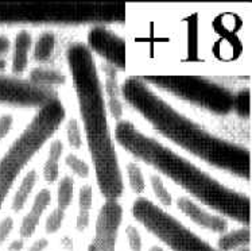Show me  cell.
<instances>
[{
	"mask_svg": "<svg viewBox=\"0 0 252 251\" xmlns=\"http://www.w3.org/2000/svg\"><path fill=\"white\" fill-rule=\"evenodd\" d=\"M124 100L165 138L217 169L248 179L250 150L212 134L157 95L147 82L129 77L120 88Z\"/></svg>",
	"mask_w": 252,
	"mask_h": 251,
	"instance_id": "obj_1",
	"label": "cell"
},
{
	"mask_svg": "<svg viewBox=\"0 0 252 251\" xmlns=\"http://www.w3.org/2000/svg\"><path fill=\"white\" fill-rule=\"evenodd\" d=\"M115 138L126 151L174 181L202 204L231 217L232 220L250 226L251 201L244 193L231 189L213 179L197 165L166 147L157 139L147 137L128 120L118 122Z\"/></svg>",
	"mask_w": 252,
	"mask_h": 251,
	"instance_id": "obj_2",
	"label": "cell"
},
{
	"mask_svg": "<svg viewBox=\"0 0 252 251\" xmlns=\"http://www.w3.org/2000/svg\"><path fill=\"white\" fill-rule=\"evenodd\" d=\"M66 60L98 188L107 200H118L124 190L123 176L109 130L103 85L92 51L85 43L74 42L67 47Z\"/></svg>",
	"mask_w": 252,
	"mask_h": 251,
	"instance_id": "obj_3",
	"label": "cell"
},
{
	"mask_svg": "<svg viewBox=\"0 0 252 251\" xmlns=\"http://www.w3.org/2000/svg\"><path fill=\"white\" fill-rule=\"evenodd\" d=\"M127 18L124 4H89V3H32L0 4V25L80 26L93 23H123Z\"/></svg>",
	"mask_w": 252,
	"mask_h": 251,
	"instance_id": "obj_4",
	"label": "cell"
},
{
	"mask_svg": "<svg viewBox=\"0 0 252 251\" xmlns=\"http://www.w3.org/2000/svg\"><path fill=\"white\" fill-rule=\"evenodd\" d=\"M65 107L60 99L38 108L35 116L5 151L0 159V210L22 170L54 135L65 120Z\"/></svg>",
	"mask_w": 252,
	"mask_h": 251,
	"instance_id": "obj_5",
	"label": "cell"
},
{
	"mask_svg": "<svg viewBox=\"0 0 252 251\" xmlns=\"http://www.w3.org/2000/svg\"><path fill=\"white\" fill-rule=\"evenodd\" d=\"M142 80L212 113L226 115L233 109L232 93L204 77L150 76Z\"/></svg>",
	"mask_w": 252,
	"mask_h": 251,
	"instance_id": "obj_6",
	"label": "cell"
},
{
	"mask_svg": "<svg viewBox=\"0 0 252 251\" xmlns=\"http://www.w3.org/2000/svg\"><path fill=\"white\" fill-rule=\"evenodd\" d=\"M132 215L146 230L173 251H219L177 220L174 216L144 197L135 200Z\"/></svg>",
	"mask_w": 252,
	"mask_h": 251,
	"instance_id": "obj_7",
	"label": "cell"
},
{
	"mask_svg": "<svg viewBox=\"0 0 252 251\" xmlns=\"http://www.w3.org/2000/svg\"><path fill=\"white\" fill-rule=\"evenodd\" d=\"M54 99H58L54 88L36 87L29 80L0 74V104L41 108Z\"/></svg>",
	"mask_w": 252,
	"mask_h": 251,
	"instance_id": "obj_8",
	"label": "cell"
},
{
	"mask_svg": "<svg viewBox=\"0 0 252 251\" xmlns=\"http://www.w3.org/2000/svg\"><path fill=\"white\" fill-rule=\"evenodd\" d=\"M123 220V207L118 200H107L100 210L94 236L88 251H115L119 227Z\"/></svg>",
	"mask_w": 252,
	"mask_h": 251,
	"instance_id": "obj_9",
	"label": "cell"
},
{
	"mask_svg": "<svg viewBox=\"0 0 252 251\" xmlns=\"http://www.w3.org/2000/svg\"><path fill=\"white\" fill-rule=\"evenodd\" d=\"M87 46L91 51L103 57L109 67L120 71L126 69V41L105 26H94L89 30Z\"/></svg>",
	"mask_w": 252,
	"mask_h": 251,
	"instance_id": "obj_10",
	"label": "cell"
},
{
	"mask_svg": "<svg viewBox=\"0 0 252 251\" xmlns=\"http://www.w3.org/2000/svg\"><path fill=\"white\" fill-rule=\"evenodd\" d=\"M177 207L191 221H194L196 224L204 227V228L212 231V232L225 234L226 230H228V223H226L225 219L202 210L200 205H197L196 203L189 200L188 197H180L178 201H177Z\"/></svg>",
	"mask_w": 252,
	"mask_h": 251,
	"instance_id": "obj_11",
	"label": "cell"
},
{
	"mask_svg": "<svg viewBox=\"0 0 252 251\" xmlns=\"http://www.w3.org/2000/svg\"><path fill=\"white\" fill-rule=\"evenodd\" d=\"M50 201H52V193H50V190L42 189L35 196L31 210L29 211V214L22 220L21 230H19V234H21L22 238L27 239V238H31V236L34 235L36 227H38L39 221H41L42 214L49 207Z\"/></svg>",
	"mask_w": 252,
	"mask_h": 251,
	"instance_id": "obj_12",
	"label": "cell"
},
{
	"mask_svg": "<svg viewBox=\"0 0 252 251\" xmlns=\"http://www.w3.org/2000/svg\"><path fill=\"white\" fill-rule=\"evenodd\" d=\"M32 47V38L29 31H19L14 42V51H12V64L11 71L14 76H19L26 71L29 65V53Z\"/></svg>",
	"mask_w": 252,
	"mask_h": 251,
	"instance_id": "obj_13",
	"label": "cell"
},
{
	"mask_svg": "<svg viewBox=\"0 0 252 251\" xmlns=\"http://www.w3.org/2000/svg\"><path fill=\"white\" fill-rule=\"evenodd\" d=\"M107 78H105V91L108 93L109 112L115 120L120 122L123 116V104L120 100V87L116 81V69L112 67H105Z\"/></svg>",
	"mask_w": 252,
	"mask_h": 251,
	"instance_id": "obj_14",
	"label": "cell"
},
{
	"mask_svg": "<svg viewBox=\"0 0 252 251\" xmlns=\"http://www.w3.org/2000/svg\"><path fill=\"white\" fill-rule=\"evenodd\" d=\"M29 81L36 87L54 88L57 85H62L66 81V78L60 71L47 69V68H35L30 72Z\"/></svg>",
	"mask_w": 252,
	"mask_h": 251,
	"instance_id": "obj_15",
	"label": "cell"
},
{
	"mask_svg": "<svg viewBox=\"0 0 252 251\" xmlns=\"http://www.w3.org/2000/svg\"><path fill=\"white\" fill-rule=\"evenodd\" d=\"M251 241V231L250 228H240V230L225 232L219 239V249L221 251H233L240 247L247 246Z\"/></svg>",
	"mask_w": 252,
	"mask_h": 251,
	"instance_id": "obj_16",
	"label": "cell"
},
{
	"mask_svg": "<svg viewBox=\"0 0 252 251\" xmlns=\"http://www.w3.org/2000/svg\"><path fill=\"white\" fill-rule=\"evenodd\" d=\"M63 146L60 139H56L50 144L49 157L46 159V164L43 166V179L47 182H54L60 175V158H61Z\"/></svg>",
	"mask_w": 252,
	"mask_h": 251,
	"instance_id": "obj_17",
	"label": "cell"
},
{
	"mask_svg": "<svg viewBox=\"0 0 252 251\" xmlns=\"http://www.w3.org/2000/svg\"><path fill=\"white\" fill-rule=\"evenodd\" d=\"M93 201V190L91 185H84L80 195H78V205H80V211H78V216L76 219V227L78 231H84L89 226V214H91V208H92Z\"/></svg>",
	"mask_w": 252,
	"mask_h": 251,
	"instance_id": "obj_18",
	"label": "cell"
},
{
	"mask_svg": "<svg viewBox=\"0 0 252 251\" xmlns=\"http://www.w3.org/2000/svg\"><path fill=\"white\" fill-rule=\"evenodd\" d=\"M35 182L36 172L35 170H30V172L25 176V179H22L21 185H19V188H18L15 196H14L12 205H11L14 212H21V211L25 208V205H26L27 200H29V197H30L31 192H32L34 186H35Z\"/></svg>",
	"mask_w": 252,
	"mask_h": 251,
	"instance_id": "obj_19",
	"label": "cell"
},
{
	"mask_svg": "<svg viewBox=\"0 0 252 251\" xmlns=\"http://www.w3.org/2000/svg\"><path fill=\"white\" fill-rule=\"evenodd\" d=\"M57 36L52 31H46L39 36L34 46V60L38 62H47L56 50Z\"/></svg>",
	"mask_w": 252,
	"mask_h": 251,
	"instance_id": "obj_20",
	"label": "cell"
},
{
	"mask_svg": "<svg viewBox=\"0 0 252 251\" xmlns=\"http://www.w3.org/2000/svg\"><path fill=\"white\" fill-rule=\"evenodd\" d=\"M73 190H74V184L70 177H63L60 181L58 186V208L65 211L70 205L73 200Z\"/></svg>",
	"mask_w": 252,
	"mask_h": 251,
	"instance_id": "obj_21",
	"label": "cell"
},
{
	"mask_svg": "<svg viewBox=\"0 0 252 251\" xmlns=\"http://www.w3.org/2000/svg\"><path fill=\"white\" fill-rule=\"evenodd\" d=\"M127 176H128L131 189L134 190L135 193H138V195L143 193L146 184H144L143 173H142V169H140L139 166L134 164V162L127 165Z\"/></svg>",
	"mask_w": 252,
	"mask_h": 251,
	"instance_id": "obj_22",
	"label": "cell"
},
{
	"mask_svg": "<svg viewBox=\"0 0 252 251\" xmlns=\"http://www.w3.org/2000/svg\"><path fill=\"white\" fill-rule=\"evenodd\" d=\"M150 181H151V186H153V190H154L157 199L162 203V205L170 207V205L173 204V197L170 195L169 190L166 189L165 184H163V181H162L159 176H151Z\"/></svg>",
	"mask_w": 252,
	"mask_h": 251,
	"instance_id": "obj_23",
	"label": "cell"
},
{
	"mask_svg": "<svg viewBox=\"0 0 252 251\" xmlns=\"http://www.w3.org/2000/svg\"><path fill=\"white\" fill-rule=\"evenodd\" d=\"M250 91L248 89H242L233 98V109H236L239 116L242 118H247L250 116Z\"/></svg>",
	"mask_w": 252,
	"mask_h": 251,
	"instance_id": "obj_24",
	"label": "cell"
},
{
	"mask_svg": "<svg viewBox=\"0 0 252 251\" xmlns=\"http://www.w3.org/2000/svg\"><path fill=\"white\" fill-rule=\"evenodd\" d=\"M66 137L69 141V144L74 149H80L83 144V138H81V131L78 127V123L76 119H70L66 124Z\"/></svg>",
	"mask_w": 252,
	"mask_h": 251,
	"instance_id": "obj_25",
	"label": "cell"
},
{
	"mask_svg": "<svg viewBox=\"0 0 252 251\" xmlns=\"http://www.w3.org/2000/svg\"><path fill=\"white\" fill-rule=\"evenodd\" d=\"M66 164L67 166L70 168V169L78 176V177H81V179H87L88 176H89V166L85 161L83 159H80L77 155H74V154H69L66 157Z\"/></svg>",
	"mask_w": 252,
	"mask_h": 251,
	"instance_id": "obj_26",
	"label": "cell"
},
{
	"mask_svg": "<svg viewBox=\"0 0 252 251\" xmlns=\"http://www.w3.org/2000/svg\"><path fill=\"white\" fill-rule=\"evenodd\" d=\"M65 219V211L56 208L52 214L49 215L46 220V232L47 234H56L60 230Z\"/></svg>",
	"mask_w": 252,
	"mask_h": 251,
	"instance_id": "obj_27",
	"label": "cell"
},
{
	"mask_svg": "<svg viewBox=\"0 0 252 251\" xmlns=\"http://www.w3.org/2000/svg\"><path fill=\"white\" fill-rule=\"evenodd\" d=\"M126 236L131 251H142V238H140L139 231L134 226H128L126 228Z\"/></svg>",
	"mask_w": 252,
	"mask_h": 251,
	"instance_id": "obj_28",
	"label": "cell"
},
{
	"mask_svg": "<svg viewBox=\"0 0 252 251\" xmlns=\"http://www.w3.org/2000/svg\"><path fill=\"white\" fill-rule=\"evenodd\" d=\"M14 126V118L10 113H5L0 116V141L4 139L10 134L11 128Z\"/></svg>",
	"mask_w": 252,
	"mask_h": 251,
	"instance_id": "obj_29",
	"label": "cell"
},
{
	"mask_svg": "<svg viewBox=\"0 0 252 251\" xmlns=\"http://www.w3.org/2000/svg\"><path fill=\"white\" fill-rule=\"evenodd\" d=\"M12 228H14V219L10 217V216H7L0 221V245L7 241V238L10 236Z\"/></svg>",
	"mask_w": 252,
	"mask_h": 251,
	"instance_id": "obj_30",
	"label": "cell"
},
{
	"mask_svg": "<svg viewBox=\"0 0 252 251\" xmlns=\"http://www.w3.org/2000/svg\"><path fill=\"white\" fill-rule=\"evenodd\" d=\"M11 50V41L8 36H0V57H4Z\"/></svg>",
	"mask_w": 252,
	"mask_h": 251,
	"instance_id": "obj_31",
	"label": "cell"
},
{
	"mask_svg": "<svg viewBox=\"0 0 252 251\" xmlns=\"http://www.w3.org/2000/svg\"><path fill=\"white\" fill-rule=\"evenodd\" d=\"M47 246H49V241L42 238V239H38L35 243H32V246H30V249L27 251H43Z\"/></svg>",
	"mask_w": 252,
	"mask_h": 251,
	"instance_id": "obj_32",
	"label": "cell"
},
{
	"mask_svg": "<svg viewBox=\"0 0 252 251\" xmlns=\"http://www.w3.org/2000/svg\"><path fill=\"white\" fill-rule=\"evenodd\" d=\"M23 249V241L22 239H15L10 243L8 250L10 251H21Z\"/></svg>",
	"mask_w": 252,
	"mask_h": 251,
	"instance_id": "obj_33",
	"label": "cell"
},
{
	"mask_svg": "<svg viewBox=\"0 0 252 251\" xmlns=\"http://www.w3.org/2000/svg\"><path fill=\"white\" fill-rule=\"evenodd\" d=\"M5 69H7V61L4 57H0V73L4 72Z\"/></svg>",
	"mask_w": 252,
	"mask_h": 251,
	"instance_id": "obj_34",
	"label": "cell"
},
{
	"mask_svg": "<svg viewBox=\"0 0 252 251\" xmlns=\"http://www.w3.org/2000/svg\"><path fill=\"white\" fill-rule=\"evenodd\" d=\"M149 251H165V250H163V249L159 246H154V247H151Z\"/></svg>",
	"mask_w": 252,
	"mask_h": 251,
	"instance_id": "obj_35",
	"label": "cell"
},
{
	"mask_svg": "<svg viewBox=\"0 0 252 251\" xmlns=\"http://www.w3.org/2000/svg\"><path fill=\"white\" fill-rule=\"evenodd\" d=\"M237 251H251V250H250V247L244 246V247H240V249H237Z\"/></svg>",
	"mask_w": 252,
	"mask_h": 251,
	"instance_id": "obj_36",
	"label": "cell"
}]
</instances>
